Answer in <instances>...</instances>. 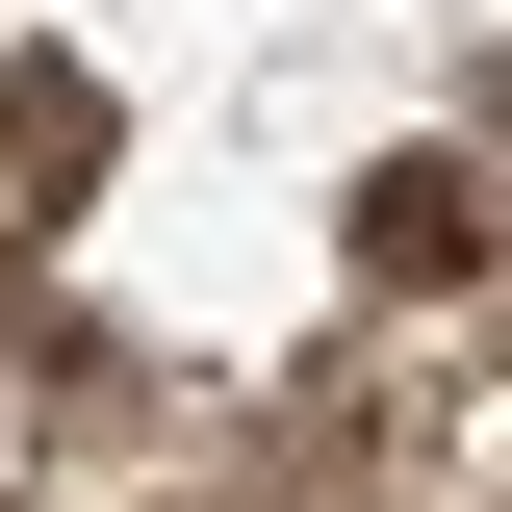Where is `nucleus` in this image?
<instances>
[{"label":"nucleus","mask_w":512,"mask_h":512,"mask_svg":"<svg viewBox=\"0 0 512 512\" xmlns=\"http://www.w3.org/2000/svg\"><path fill=\"white\" fill-rule=\"evenodd\" d=\"M359 282L384 308H461V282H487V180H461V154H384L359 180Z\"/></svg>","instance_id":"1"}]
</instances>
